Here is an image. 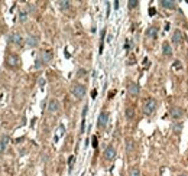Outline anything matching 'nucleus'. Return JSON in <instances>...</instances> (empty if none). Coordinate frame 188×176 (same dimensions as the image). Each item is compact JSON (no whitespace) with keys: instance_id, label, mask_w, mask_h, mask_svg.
<instances>
[{"instance_id":"aec40b11","label":"nucleus","mask_w":188,"mask_h":176,"mask_svg":"<svg viewBox=\"0 0 188 176\" xmlns=\"http://www.w3.org/2000/svg\"><path fill=\"white\" fill-rule=\"evenodd\" d=\"M172 128H174V133H175V134H179V131L182 130V123H181V121H177V123L174 124Z\"/></svg>"},{"instance_id":"2f4dec72","label":"nucleus","mask_w":188,"mask_h":176,"mask_svg":"<svg viewBox=\"0 0 188 176\" xmlns=\"http://www.w3.org/2000/svg\"><path fill=\"white\" fill-rule=\"evenodd\" d=\"M187 56H188V51H187Z\"/></svg>"},{"instance_id":"6ab92c4d","label":"nucleus","mask_w":188,"mask_h":176,"mask_svg":"<svg viewBox=\"0 0 188 176\" xmlns=\"http://www.w3.org/2000/svg\"><path fill=\"white\" fill-rule=\"evenodd\" d=\"M133 147H135V141L132 140V139H127V140H126V152L130 153V152L133 150Z\"/></svg>"},{"instance_id":"c85d7f7f","label":"nucleus","mask_w":188,"mask_h":176,"mask_svg":"<svg viewBox=\"0 0 188 176\" xmlns=\"http://www.w3.org/2000/svg\"><path fill=\"white\" fill-rule=\"evenodd\" d=\"M87 110H88V107L84 106V108H83V117H86V114H87Z\"/></svg>"},{"instance_id":"bb28decb","label":"nucleus","mask_w":188,"mask_h":176,"mask_svg":"<svg viewBox=\"0 0 188 176\" xmlns=\"http://www.w3.org/2000/svg\"><path fill=\"white\" fill-rule=\"evenodd\" d=\"M93 147H96V149H97V137H96V136H94V137H93Z\"/></svg>"},{"instance_id":"412c9836","label":"nucleus","mask_w":188,"mask_h":176,"mask_svg":"<svg viewBox=\"0 0 188 176\" xmlns=\"http://www.w3.org/2000/svg\"><path fill=\"white\" fill-rule=\"evenodd\" d=\"M59 7L61 10H68L71 7V1H59Z\"/></svg>"},{"instance_id":"a211bd4d","label":"nucleus","mask_w":188,"mask_h":176,"mask_svg":"<svg viewBox=\"0 0 188 176\" xmlns=\"http://www.w3.org/2000/svg\"><path fill=\"white\" fill-rule=\"evenodd\" d=\"M126 117H127V120H133L135 119V108L133 107H127L126 108Z\"/></svg>"},{"instance_id":"9b49d317","label":"nucleus","mask_w":188,"mask_h":176,"mask_svg":"<svg viewBox=\"0 0 188 176\" xmlns=\"http://www.w3.org/2000/svg\"><path fill=\"white\" fill-rule=\"evenodd\" d=\"M158 33H159V31H158L156 26H149V28L146 29L145 36H146L148 39H156V38H158Z\"/></svg>"},{"instance_id":"f3484780","label":"nucleus","mask_w":188,"mask_h":176,"mask_svg":"<svg viewBox=\"0 0 188 176\" xmlns=\"http://www.w3.org/2000/svg\"><path fill=\"white\" fill-rule=\"evenodd\" d=\"M127 175H129V176H140V170H139V167H137V166H130V167H129Z\"/></svg>"},{"instance_id":"2eb2a0df","label":"nucleus","mask_w":188,"mask_h":176,"mask_svg":"<svg viewBox=\"0 0 188 176\" xmlns=\"http://www.w3.org/2000/svg\"><path fill=\"white\" fill-rule=\"evenodd\" d=\"M159 4H161L164 9H171V10L177 9V3H175V1H169V0H161Z\"/></svg>"},{"instance_id":"0eeeda50","label":"nucleus","mask_w":188,"mask_h":176,"mask_svg":"<svg viewBox=\"0 0 188 176\" xmlns=\"http://www.w3.org/2000/svg\"><path fill=\"white\" fill-rule=\"evenodd\" d=\"M109 123V113L107 111H102L99 119H97V127L99 128H104Z\"/></svg>"},{"instance_id":"cd10ccee","label":"nucleus","mask_w":188,"mask_h":176,"mask_svg":"<svg viewBox=\"0 0 188 176\" xmlns=\"http://www.w3.org/2000/svg\"><path fill=\"white\" fill-rule=\"evenodd\" d=\"M39 85H41V87L45 85V79H44V78H39Z\"/></svg>"},{"instance_id":"7c9ffc66","label":"nucleus","mask_w":188,"mask_h":176,"mask_svg":"<svg viewBox=\"0 0 188 176\" xmlns=\"http://www.w3.org/2000/svg\"><path fill=\"white\" fill-rule=\"evenodd\" d=\"M178 176H187L185 173H181V175H178Z\"/></svg>"},{"instance_id":"423d86ee","label":"nucleus","mask_w":188,"mask_h":176,"mask_svg":"<svg viewBox=\"0 0 188 176\" xmlns=\"http://www.w3.org/2000/svg\"><path fill=\"white\" fill-rule=\"evenodd\" d=\"M104 159H106L107 162H113V160L116 159V149H114L112 144L106 147V150H104Z\"/></svg>"},{"instance_id":"393cba45","label":"nucleus","mask_w":188,"mask_h":176,"mask_svg":"<svg viewBox=\"0 0 188 176\" xmlns=\"http://www.w3.org/2000/svg\"><path fill=\"white\" fill-rule=\"evenodd\" d=\"M86 74H87V71L83 70V68H81V70H78V72H77V75H78V77H84Z\"/></svg>"},{"instance_id":"6e6552de","label":"nucleus","mask_w":188,"mask_h":176,"mask_svg":"<svg viewBox=\"0 0 188 176\" xmlns=\"http://www.w3.org/2000/svg\"><path fill=\"white\" fill-rule=\"evenodd\" d=\"M6 64H7V67H10V68H16L17 65H19V58H17L15 53H7V56H6Z\"/></svg>"},{"instance_id":"7ed1b4c3","label":"nucleus","mask_w":188,"mask_h":176,"mask_svg":"<svg viewBox=\"0 0 188 176\" xmlns=\"http://www.w3.org/2000/svg\"><path fill=\"white\" fill-rule=\"evenodd\" d=\"M71 94L77 98V100H81L84 95H86V87L83 84H72L71 85Z\"/></svg>"},{"instance_id":"f03ea898","label":"nucleus","mask_w":188,"mask_h":176,"mask_svg":"<svg viewBox=\"0 0 188 176\" xmlns=\"http://www.w3.org/2000/svg\"><path fill=\"white\" fill-rule=\"evenodd\" d=\"M156 108H158V101L155 100L154 97H149L145 103H143V114L145 116H152L155 111H156Z\"/></svg>"},{"instance_id":"f257e3e1","label":"nucleus","mask_w":188,"mask_h":176,"mask_svg":"<svg viewBox=\"0 0 188 176\" xmlns=\"http://www.w3.org/2000/svg\"><path fill=\"white\" fill-rule=\"evenodd\" d=\"M51 59H52V51H42V52L39 53V56H38L36 62H35V68H36V70L42 68L44 65L49 64V62H51Z\"/></svg>"},{"instance_id":"9d476101","label":"nucleus","mask_w":188,"mask_h":176,"mask_svg":"<svg viewBox=\"0 0 188 176\" xmlns=\"http://www.w3.org/2000/svg\"><path fill=\"white\" fill-rule=\"evenodd\" d=\"M25 43H26L29 48H35V46H38L39 39H38V36H35V35H28L26 39H25Z\"/></svg>"},{"instance_id":"ddd939ff","label":"nucleus","mask_w":188,"mask_h":176,"mask_svg":"<svg viewBox=\"0 0 188 176\" xmlns=\"http://www.w3.org/2000/svg\"><path fill=\"white\" fill-rule=\"evenodd\" d=\"M10 42H12L13 45H16V46H20V45L23 43V39H22L20 33L13 32V33H10Z\"/></svg>"},{"instance_id":"dca6fc26","label":"nucleus","mask_w":188,"mask_h":176,"mask_svg":"<svg viewBox=\"0 0 188 176\" xmlns=\"http://www.w3.org/2000/svg\"><path fill=\"white\" fill-rule=\"evenodd\" d=\"M9 136L7 134H4V136H1L0 137V153H3L4 150H6V147H7V144H9Z\"/></svg>"},{"instance_id":"c756f323","label":"nucleus","mask_w":188,"mask_h":176,"mask_svg":"<svg viewBox=\"0 0 188 176\" xmlns=\"http://www.w3.org/2000/svg\"><path fill=\"white\" fill-rule=\"evenodd\" d=\"M179 64H181L179 61H175V65H174V67H175V70H179Z\"/></svg>"},{"instance_id":"1a4fd4ad","label":"nucleus","mask_w":188,"mask_h":176,"mask_svg":"<svg viewBox=\"0 0 188 176\" xmlns=\"http://www.w3.org/2000/svg\"><path fill=\"white\" fill-rule=\"evenodd\" d=\"M127 92H129L132 97H137L139 92H140V87L137 85L136 82H129V84H127Z\"/></svg>"},{"instance_id":"a878e982","label":"nucleus","mask_w":188,"mask_h":176,"mask_svg":"<svg viewBox=\"0 0 188 176\" xmlns=\"http://www.w3.org/2000/svg\"><path fill=\"white\" fill-rule=\"evenodd\" d=\"M72 162H74V156H71V158L68 159V166H69V170L72 169Z\"/></svg>"},{"instance_id":"5701e85b","label":"nucleus","mask_w":188,"mask_h":176,"mask_svg":"<svg viewBox=\"0 0 188 176\" xmlns=\"http://www.w3.org/2000/svg\"><path fill=\"white\" fill-rule=\"evenodd\" d=\"M127 4H129V9H135V7H137L139 1H136V0H129Z\"/></svg>"},{"instance_id":"f8f14e48","label":"nucleus","mask_w":188,"mask_h":176,"mask_svg":"<svg viewBox=\"0 0 188 176\" xmlns=\"http://www.w3.org/2000/svg\"><path fill=\"white\" fill-rule=\"evenodd\" d=\"M48 111L49 113H58L59 111V101L55 98H51L48 103Z\"/></svg>"},{"instance_id":"39448f33","label":"nucleus","mask_w":188,"mask_h":176,"mask_svg":"<svg viewBox=\"0 0 188 176\" xmlns=\"http://www.w3.org/2000/svg\"><path fill=\"white\" fill-rule=\"evenodd\" d=\"M182 39H184V35H182V32H181L179 29H175V31H174V33H172L171 43H172V45H175V46H178V45H181Z\"/></svg>"},{"instance_id":"b1692460","label":"nucleus","mask_w":188,"mask_h":176,"mask_svg":"<svg viewBox=\"0 0 188 176\" xmlns=\"http://www.w3.org/2000/svg\"><path fill=\"white\" fill-rule=\"evenodd\" d=\"M64 131H65V128H64V126H59V128H58V134L55 136V141L58 140V137H59L61 134H64Z\"/></svg>"},{"instance_id":"4468645a","label":"nucleus","mask_w":188,"mask_h":176,"mask_svg":"<svg viewBox=\"0 0 188 176\" xmlns=\"http://www.w3.org/2000/svg\"><path fill=\"white\" fill-rule=\"evenodd\" d=\"M162 53H164V56H167V58L172 56V46L169 42H164V43H162Z\"/></svg>"},{"instance_id":"20e7f679","label":"nucleus","mask_w":188,"mask_h":176,"mask_svg":"<svg viewBox=\"0 0 188 176\" xmlns=\"http://www.w3.org/2000/svg\"><path fill=\"white\" fill-rule=\"evenodd\" d=\"M184 114H185V111L181 107H172L171 110H169V117H171L172 120H181L184 117Z\"/></svg>"},{"instance_id":"4be33fe9","label":"nucleus","mask_w":188,"mask_h":176,"mask_svg":"<svg viewBox=\"0 0 188 176\" xmlns=\"http://www.w3.org/2000/svg\"><path fill=\"white\" fill-rule=\"evenodd\" d=\"M28 19V12L26 10H20V13H19V20L20 22H25Z\"/></svg>"}]
</instances>
